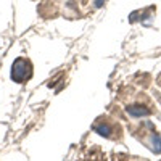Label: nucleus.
<instances>
[{
	"label": "nucleus",
	"instance_id": "1",
	"mask_svg": "<svg viewBox=\"0 0 161 161\" xmlns=\"http://www.w3.org/2000/svg\"><path fill=\"white\" fill-rule=\"evenodd\" d=\"M32 76V64L28 58H16L11 68V79L15 82H26Z\"/></svg>",
	"mask_w": 161,
	"mask_h": 161
},
{
	"label": "nucleus",
	"instance_id": "2",
	"mask_svg": "<svg viewBox=\"0 0 161 161\" xmlns=\"http://www.w3.org/2000/svg\"><path fill=\"white\" fill-rule=\"evenodd\" d=\"M116 129H118V127H116ZM116 129H114V126H113V124H110L108 121L103 119V118H102V119H98L97 123L93 124V130L98 132L100 136H103V137H106V139H114L116 136L113 134V130H116Z\"/></svg>",
	"mask_w": 161,
	"mask_h": 161
},
{
	"label": "nucleus",
	"instance_id": "3",
	"mask_svg": "<svg viewBox=\"0 0 161 161\" xmlns=\"http://www.w3.org/2000/svg\"><path fill=\"white\" fill-rule=\"evenodd\" d=\"M127 113L134 118H140V116L150 114V110L145 108V106H140V105H132V106H127Z\"/></svg>",
	"mask_w": 161,
	"mask_h": 161
}]
</instances>
